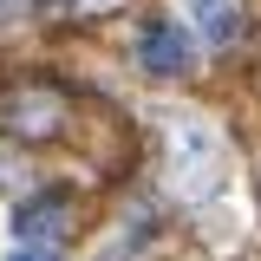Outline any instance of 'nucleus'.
Instances as JSON below:
<instances>
[{"mask_svg":"<svg viewBox=\"0 0 261 261\" xmlns=\"http://www.w3.org/2000/svg\"><path fill=\"white\" fill-rule=\"evenodd\" d=\"M137 53H144V72H157V79H183L190 72V33H176V27H150L144 39H137Z\"/></svg>","mask_w":261,"mask_h":261,"instance_id":"nucleus-1","label":"nucleus"},{"mask_svg":"<svg viewBox=\"0 0 261 261\" xmlns=\"http://www.w3.org/2000/svg\"><path fill=\"white\" fill-rule=\"evenodd\" d=\"M59 228H65V209H59V202H46V196L27 202V209H13V235H20V242H53Z\"/></svg>","mask_w":261,"mask_h":261,"instance_id":"nucleus-2","label":"nucleus"},{"mask_svg":"<svg viewBox=\"0 0 261 261\" xmlns=\"http://www.w3.org/2000/svg\"><path fill=\"white\" fill-rule=\"evenodd\" d=\"M196 20H202V33H209L216 46L235 39V13H228V0H196Z\"/></svg>","mask_w":261,"mask_h":261,"instance_id":"nucleus-3","label":"nucleus"},{"mask_svg":"<svg viewBox=\"0 0 261 261\" xmlns=\"http://www.w3.org/2000/svg\"><path fill=\"white\" fill-rule=\"evenodd\" d=\"M7 261H59L53 248H20V255H7Z\"/></svg>","mask_w":261,"mask_h":261,"instance_id":"nucleus-4","label":"nucleus"}]
</instances>
